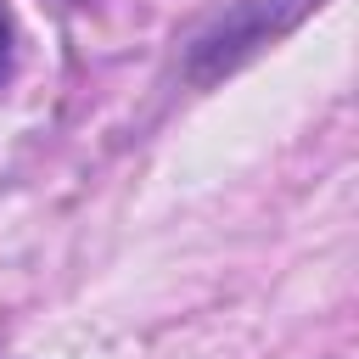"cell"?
<instances>
[{
  "instance_id": "obj_1",
  "label": "cell",
  "mask_w": 359,
  "mask_h": 359,
  "mask_svg": "<svg viewBox=\"0 0 359 359\" xmlns=\"http://www.w3.org/2000/svg\"><path fill=\"white\" fill-rule=\"evenodd\" d=\"M320 0H236L213 28H202L185 50V73L196 84H219L224 73H236L241 62H252L264 45H275L280 34H292Z\"/></svg>"
},
{
  "instance_id": "obj_2",
  "label": "cell",
  "mask_w": 359,
  "mask_h": 359,
  "mask_svg": "<svg viewBox=\"0 0 359 359\" xmlns=\"http://www.w3.org/2000/svg\"><path fill=\"white\" fill-rule=\"evenodd\" d=\"M11 62H17V22H11V11H6V0H0V90H6V79H11Z\"/></svg>"
}]
</instances>
